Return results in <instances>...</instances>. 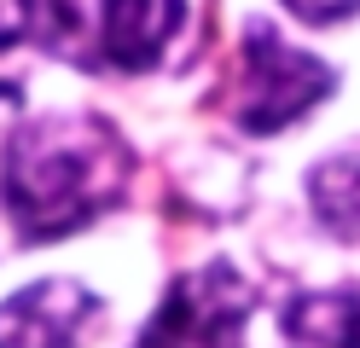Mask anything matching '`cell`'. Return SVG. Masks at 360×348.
I'll list each match as a JSON object with an SVG mask.
<instances>
[{"mask_svg":"<svg viewBox=\"0 0 360 348\" xmlns=\"http://www.w3.org/2000/svg\"><path fill=\"white\" fill-rule=\"evenodd\" d=\"M308 198L337 238H360V151H337L308 174Z\"/></svg>","mask_w":360,"mask_h":348,"instance_id":"7","label":"cell"},{"mask_svg":"<svg viewBox=\"0 0 360 348\" xmlns=\"http://www.w3.org/2000/svg\"><path fill=\"white\" fill-rule=\"evenodd\" d=\"M285 337L302 348H360V290H314L285 308Z\"/></svg>","mask_w":360,"mask_h":348,"instance_id":"6","label":"cell"},{"mask_svg":"<svg viewBox=\"0 0 360 348\" xmlns=\"http://www.w3.org/2000/svg\"><path fill=\"white\" fill-rule=\"evenodd\" d=\"M337 93V76L331 64H320L314 53L279 41L274 30H256L244 35V53H238V93H233V122L244 134H279L290 122L331 99Z\"/></svg>","mask_w":360,"mask_h":348,"instance_id":"2","label":"cell"},{"mask_svg":"<svg viewBox=\"0 0 360 348\" xmlns=\"http://www.w3.org/2000/svg\"><path fill=\"white\" fill-rule=\"evenodd\" d=\"M250 314H256L250 278L233 273L227 262H204L163 290L134 348H244Z\"/></svg>","mask_w":360,"mask_h":348,"instance_id":"3","label":"cell"},{"mask_svg":"<svg viewBox=\"0 0 360 348\" xmlns=\"http://www.w3.org/2000/svg\"><path fill=\"white\" fill-rule=\"evenodd\" d=\"M279 6L302 23H343V18L360 12V0H279Z\"/></svg>","mask_w":360,"mask_h":348,"instance_id":"8","label":"cell"},{"mask_svg":"<svg viewBox=\"0 0 360 348\" xmlns=\"http://www.w3.org/2000/svg\"><path fill=\"white\" fill-rule=\"evenodd\" d=\"M94 314L99 296L82 278H35L12 302H0V348H76Z\"/></svg>","mask_w":360,"mask_h":348,"instance_id":"4","label":"cell"},{"mask_svg":"<svg viewBox=\"0 0 360 348\" xmlns=\"http://www.w3.org/2000/svg\"><path fill=\"white\" fill-rule=\"evenodd\" d=\"M134 180V151L105 116H24L0 162V215L24 244L70 238L99 221Z\"/></svg>","mask_w":360,"mask_h":348,"instance_id":"1","label":"cell"},{"mask_svg":"<svg viewBox=\"0 0 360 348\" xmlns=\"http://www.w3.org/2000/svg\"><path fill=\"white\" fill-rule=\"evenodd\" d=\"M18 122H24V116H18V87H0V151H6Z\"/></svg>","mask_w":360,"mask_h":348,"instance_id":"10","label":"cell"},{"mask_svg":"<svg viewBox=\"0 0 360 348\" xmlns=\"http://www.w3.org/2000/svg\"><path fill=\"white\" fill-rule=\"evenodd\" d=\"M30 18H35V0H0V53L30 35Z\"/></svg>","mask_w":360,"mask_h":348,"instance_id":"9","label":"cell"},{"mask_svg":"<svg viewBox=\"0 0 360 348\" xmlns=\"http://www.w3.org/2000/svg\"><path fill=\"white\" fill-rule=\"evenodd\" d=\"M186 23V0H99V30H94V58L105 70L140 76L169 53V41Z\"/></svg>","mask_w":360,"mask_h":348,"instance_id":"5","label":"cell"}]
</instances>
